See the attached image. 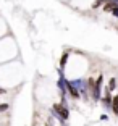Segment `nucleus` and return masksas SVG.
<instances>
[{
  "mask_svg": "<svg viewBox=\"0 0 118 126\" xmlns=\"http://www.w3.org/2000/svg\"><path fill=\"white\" fill-rule=\"evenodd\" d=\"M53 110H55L57 113H60L63 120H67V118H68V110H67L65 107H62L60 104H55V105H53Z\"/></svg>",
  "mask_w": 118,
  "mask_h": 126,
  "instance_id": "1",
  "label": "nucleus"
},
{
  "mask_svg": "<svg viewBox=\"0 0 118 126\" xmlns=\"http://www.w3.org/2000/svg\"><path fill=\"white\" fill-rule=\"evenodd\" d=\"M112 110H113V113L118 116V95H115L113 100H112Z\"/></svg>",
  "mask_w": 118,
  "mask_h": 126,
  "instance_id": "2",
  "label": "nucleus"
},
{
  "mask_svg": "<svg viewBox=\"0 0 118 126\" xmlns=\"http://www.w3.org/2000/svg\"><path fill=\"white\" fill-rule=\"evenodd\" d=\"M115 7H117V5H115L113 2H105V5H103V10H105V11H112Z\"/></svg>",
  "mask_w": 118,
  "mask_h": 126,
  "instance_id": "3",
  "label": "nucleus"
},
{
  "mask_svg": "<svg viewBox=\"0 0 118 126\" xmlns=\"http://www.w3.org/2000/svg\"><path fill=\"white\" fill-rule=\"evenodd\" d=\"M67 58H68V53H63V58H62V66H65V63H67Z\"/></svg>",
  "mask_w": 118,
  "mask_h": 126,
  "instance_id": "4",
  "label": "nucleus"
},
{
  "mask_svg": "<svg viewBox=\"0 0 118 126\" xmlns=\"http://www.w3.org/2000/svg\"><path fill=\"white\" fill-rule=\"evenodd\" d=\"M7 108H8V105H7V104H2V105H0V111H5Z\"/></svg>",
  "mask_w": 118,
  "mask_h": 126,
  "instance_id": "5",
  "label": "nucleus"
},
{
  "mask_svg": "<svg viewBox=\"0 0 118 126\" xmlns=\"http://www.w3.org/2000/svg\"><path fill=\"white\" fill-rule=\"evenodd\" d=\"M113 87H115V79H112L110 81V89H113Z\"/></svg>",
  "mask_w": 118,
  "mask_h": 126,
  "instance_id": "6",
  "label": "nucleus"
},
{
  "mask_svg": "<svg viewBox=\"0 0 118 126\" xmlns=\"http://www.w3.org/2000/svg\"><path fill=\"white\" fill-rule=\"evenodd\" d=\"M3 92H5V91H3V89H0V94H3Z\"/></svg>",
  "mask_w": 118,
  "mask_h": 126,
  "instance_id": "7",
  "label": "nucleus"
}]
</instances>
